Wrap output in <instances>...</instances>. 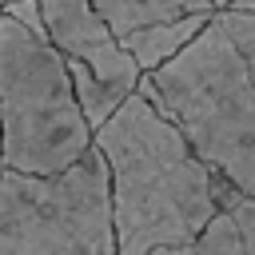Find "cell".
Listing matches in <instances>:
<instances>
[{"instance_id":"7","label":"cell","mask_w":255,"mask_h":255,"mask_svg":"<svg viewBox=\"0 0 255 255\" xmlns=\"http://www.w3.org/2000/svg\"><path fill=\"white\" fill-rule=\"evenodd\" d=\"M92 4L120 36L155 20H175L187 12H215V0H92Z\"/></svg>"},{"instance_id":"4","label":"cell","mask_w":255,"mask_h":255,"mask_svg":"<svg viewBox=\"0 0 255 255\" xmlns=\"http://www.w3.org/2000/svg\"><path fill=\"white\" fill-rule=\"evenodd\" d=\"M120 255L112 167L100 147L64 171L0 163V255Z\"/></svg>"},{"instance_id":"8","label":"cell","mask_w":255,"mask_h":255,"mask_svg":"<svg viewBox=\"0 0 255 255\" xmlns=\"http://www.w3.org/2000/svg\"><path fill=\"white\" fill-rule=\"evenodd\" d=\"M72 64V80H76V96H80V104H84V116H88V124L92 128H100V124H108L112 116H116V108L135 92V88H128V84H116V80H108V76H100V72H92L84 60H68Z\"/></svg>"},{"instance_id":"6","label":"cell","mask_w":255,"mask_h":255,"mask_svg":"<svg viewBox=\"0 0 255 255\" xmlns=\"http://www.w3.org/2000/svg\"><path fill=\"white\" fill-rule=\"evenodd\" d=\"M215 12H219V8H215ZM215 12H187V16H175V20H155V24H143V28L124 32L120 40H124V48L139 60V68L151 72V68L167 64L179 48H187V44L207 28V20H211Z\"/></svg>"},{"instance_id":"12","label":"cell","mask_w":255,"mask_h":255,"mask_svg":"<svg viewBox=\"0 0 255 255\" xmlns=\"http://www.w3.org/2000/svg\"><path fill=\"white\" fill-rule=\"evenodd\" d=\"M231 8H255V0H235Z\"/></svg>"},{"instance_id":"9","label":"cell","mask_w":255,"mask_h":255,"mask_svg":"<svg viewBox=\"0 0 255 255\" xmlns=\"http://www.w3.org/2000/svg\"><path fill=\"white\" fill-rule=\"evenodd\" d=\"M191 251H207V255H235V251H247V247H243V231H239L235 215H231L227 207H219V211H215V219L195 235Z\"/></svg>"},{"instance_id":"2","label":"cell","mask_w":255,"mask_h":255,"mask_svg":"<svg viewBox=\"0 0 255 255\" xmlns=\"http://www.w3.org/2000/svg\"><path fill=\"white\" fill-rule=\"evenodd\" d=\"M139 88L183 128L215 171L255 195V76L215 16L167 64L143 72Z\"/></svg>"},{"instance_id":"5","label":"cell","mask_w":255,"mask_h":255,"mask_svg":"<svg viewBox=\"0 0 255 255\" xmlns=\"http://www.w3.org/2000/svg\"><path fill=\"white\" fill-rule=\"evenodd\" d=\"M44 4V20H48V36L56 40V48L68 60H84L92 72L139 88L143 68L139 60L124 48L120 32L100 16V8L92 0H40Z\"/></svg>"},{"instance_id":"10","label":"cell","mask_w":255,"mask_h":255,"mask_svg":"<svg viewBox=\"0 0 255 255\" xmlns=\"http://www.w3.org/2000/svg\"><path fill=\"white\" fill-rule=\"evenodd\" d=\"M215 191H219V203L235 215V223H239V231H243V247L255 251V195L243 191V187H239L235 179H227L223 171H219V179H215Z\"/></svg>"},{"instance_id":"3","label":"cell","mask_w":255,"mask_h":255,"mask_svg":"<svg viewBox=\"0 0 255 255\" xmlns=\"http://www.w3.org/2000/svg\"><path fill=\"white\" fill-rule=\"evenodd\" d=\"M96 147V128L76 96L72 64L52 36L0 8V163L64 171Z\"/></svg>"},{"instance_id":"14","label":"cell","mask_w":255,"mask_h":255,"mask_svg":"<svg viewBox=\"0 0 255 255\" xmlns=\"http://www.w3.org/2000/svg\"><path fill=\"white\" fill-rule=\"evenodd\" d=\"M0 4H4V0H0Z\"/></svg>"},{"instance_id":"11","label":"cell","mask_w":255,"mask_h":255,"mask_svg":"<svg viewBox=\"0 0 255 255\" xmlns=\"http://www.w3.org/2000/svg\"><path fill=\"white\" fill-rule=\"evenodd\" d=\"M215 20L231 32V40L239 44V52L247 56L251 76H255V8H219Z\"/></svg>"},{"instance_id":"1","label":"cell","mask_w":255,"mask_h":255,"mask_svg":"<svg viewBox=\"0 0 255 255\" xmlns=\"http://www.w3.org/2000/svg\"><path fill=\"white\" fill-rule=\"evenodd\" d=\"M96 147L112 167L120 255L191 251L223 203L215 191L219 171L195 151L183 128L135 88L116 116L96 128Z\"/></svg>"},{"instance_id":"13","label":"cell","mask_w":255,"mask_h":255,"mask_svg":"<svg viewBox=\"0 0 255 255\" xmlns=\"http://www.w3.org/2000/svg\"><path fill=\"white\" fill-rule=\"evenodd\" d=\"M231 4H235V0H215V8H231Z\"/></svg>"}]
</instances>
